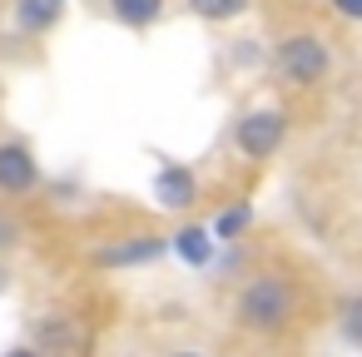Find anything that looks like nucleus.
I'll use <instances>...</instances> for the list:
<instances>
[{
    "mask_svg": "<svg viewBox=\"0 0 362 357\" xmlns=\"http://www.w3.org/2000/svg\"><path fill=\"white\" fill-rule=\"evenodd\" d=\"M293 312H298V293H293L288 278H273V273L248 278L243 293H238V308H233L238 327H243V332H258V337L283 332V327L293 322Z\"/></svg>",
    "mask_w": 362,
    "mask_h": 357,
    "instance_id": "nucleus-1",
    "label": "nucleus"
},
{
    "mask_svg": "<svg viewBox=\"0 0 362 357\" xmlns=\"http://www.w3.org/2000/svg\"><path fill=\"white\" fill-rule=\"evenodd\" d=\"M273 65H278V75L288 85H322L327 70H332V50H327V40L317 30H298L273 50Z\"/></svg>",
    "mask_w": 362,
    "mask_h": 357,
    "instance_id": "nucleus-2",
    "label": "nucleus"
},
{
    "mask_svg": "<svg viewBox=\"0 0 362 357\" xmlns=\"http://www.w3.org/2000/svg\"><path fill=\"white\" fill-rule=\"evenodd\" d=\"M283 139H288V115H283L278 105L248 110V115L233 124V149H238L243 159H253V164L273 159V154L283 149Z\"/></svg>",
    "mask_w": 362,
    "mask_h": 357,
    "instance_id": "nucleus-3",
    "label": "nucleus"
},
{
    "mask_svg": "<svg viewBox=\"0 0 362 357\" xmlns=\"http://www.w3.org/2000/svg\"><path fill=\"white\" fill-rule=\"evenodd\" d=\"M40 184V159H35V149L30 144H21V139H6L0 144V194H30Z\"/></svg>",
    "mask_w": 362,
    "mask_h": 357,
    "instance_id": "nucleus-4",
    "label": "nucleus"
},
{
    "mask_svg": "<svg viewBox=\"0 0 362 357\" xmlns=\"http://www.w3.org/2000/svg\"><path fill=\"white\" fill-rule=\"evenodd\" d=\"M154 199H159V209H169V213L194 209V199H199V179H194V169L179 164V159H164V164L154 169Z\"/></svg>",
    "mask_w": 362,
    "mask_h": 357,
    "instance_id": "nucleus-5",
    "label": "nucleus"
},
{
    "mask_svg": "<svg viewBox=\"0 0 362 357\" xmlns=\"http://www.w3.org/2000/svg\"><path fill=\"white\" fill-rule=\"evenodd\" d=\"M159 253H169V238H159V233H134V238H124V243L100 248L95 263H100V268H134V263H154Z\"/></svg>",
    "mask_w": 362,
    "mask_h": 357,
    "instance_id": "nucleus-6",
    "label": "nucleus"
},
{
    "mask_svg": "<svg viewBox=\"0 0 362 357\" xmlns=\"http://www.w3.org/2000/svg\"><path fill=\"white\" fill-rule=\"evenodd\" d=\"M214 228H199V223H184L174 238H169V248L179 253V263H189V268H209L214 263Z\"/></svg>",
    "mask_w": 362,
    "mask_h": 357,
    "instance_id": "nucleus-7",
    "label": "nucleus"
},
{
    "mask_svg": "<svg viewBox=\"0 0 362 357\" xmlns=\"http://www.w3.org/2000/svg\"><path fill=\"white\" fill-rule=\"evenodd\" d=\"M65 16V0H16V30L21 35H45Z\"/></svg>",
    "mask_w": 362,
    "mask_h": 357,
    "instance_id": "nucleus-8",
    "label": "nucleus"
},
{
    "mask_svg": "<svg viewBox=\"0 0 362 357\" xmlns=\"http://www.w3.org/2000/svg\"><path fill=\"white\" fill-rule=\"evenodd\" d=\"M110 16H115L124 30H149V25L164 16V0H110Z\"/></svg>",
    "mask_w": 362,
    "mask_h": 357,
    "instance_id": "nucleus-9",
    "label": "nucleus"
},
{
    "mask_svg": "<svg viewBox=\"0 0 362 357\" xmlns=\"http://www.w3.org/2000/svg\"><path fill=\"white\" fill-rule=\"evenodd\" d=\"M248 223H253V204H233V209H223L209 228H214V238H218V243H233V238H243V233H248Z\"/></svg>",
    "mask_w": 362,
    "mask_h": 357,
    "instance_id": "nucleus-10",
    "label": "nucleus"
},
{
    "mask_svg": "<svg viewBox=\"0 0 362 357\" xmlns=\"http://www.w3.org/2000/svg\"><path fill=\"white\" fill-rule=\"evenodd\" d=\"M248 6H253V0H189V11H194L199 21H214V25L248 16Z\"/></svg>",
    "mask_w": 362,
    "mask_h": 357,
    "instance_id": "nucleus-11",
    "label": "nucleus"
},
{
    "mask_svg": "<svg viewBox=\"0 0 362 357\" xmlns=\"http://www.w3.org/2000/svg\"><path fill=\"white\" fill-rule=\"evenodd\" d=\"M337 337H342L347 347H362V293L337 303Z\"/></svg>",
    "mask_w": 362,
    "mask_h": 357,
    "instance_id": "nucleus-12",
    "label": "nucleus"
},
{
    "mask_svg": "<svg viewBox=\"0 0 362 357\" xmlns=\"http://www.w3.org/2000/svg\"><path fill=\"white\" fill-rule=\"evenodd\" d=\"M35 347H55V352H65V347H80V327H70V322L50 317V322L35 332Z\"/></svg>",
    "mask_w": 362,
    "mask_h": 357,
    "instance_id": "nucleus-13",
    "label": "nucleus"
},
{
    "mask_svg": "<svg viewBox=\"0 0 362 357\" xmlns=\"http://www.w3.org/2000/svg\"><path fill=\"white\" fill-rule=\"evenodd\" d=\"M25 238V228H21V218L16 213H6V209H0V253H11L16 243Z\"/></svg>",
    "mask_w": 362,
    "mask_h": 357,
    "instance_id": "nucleus-14",
    "label": "nucleus"
},
{
    "mask_svg": "<svg viewBox=\"0 0 362 357\" xmlns=\"http://www.w3.org/2000/svg\"><path fill=\"white\" fill-rule=\"evenodd\" d=\"M327 6H332L342 21H362V0H327Z\"/></svg>",
    "mask_w": 362,
    "mask_h": 357,
    "instance_id": "nucleus-15",
    "label": "nucleus"
}]
</instances>
